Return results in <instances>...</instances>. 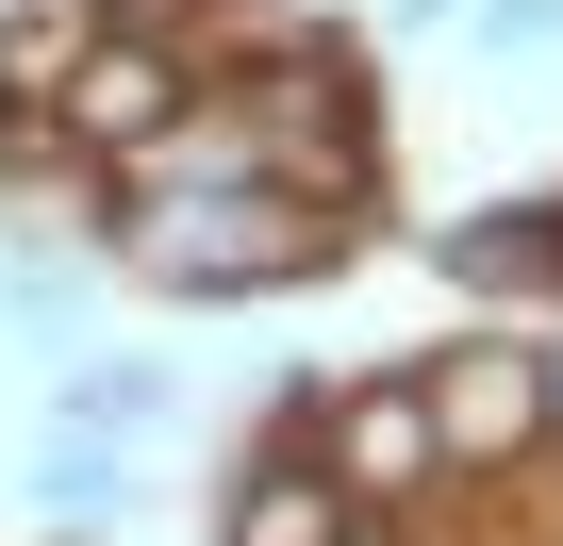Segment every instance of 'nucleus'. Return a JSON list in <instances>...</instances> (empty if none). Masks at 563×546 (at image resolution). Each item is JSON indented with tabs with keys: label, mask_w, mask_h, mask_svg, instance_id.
I'll use <instances>...</instances> for the list:
<instances>
[{
	"label": "nucleus",
	"mask_w": 563,
	"mask_h": 546,
	"mask_svg": "<svg viewBox=\"0 0 563 546\" xmlns=\"http://www.w3.org/2000/svg\"><path fill=\"white\" fill-rule=\"evenodd\" d=\"M316 464L349 480V513H398V497H431V480H448V447H431V398H415V381H349V414H316Z\"/></svg>",
	"instance_id": "4"
},
{
	"label": "nucleus",
	"mask_w": 563,
	"mask_h": 546,
	"mask_svg": "<svg viewBox=\"0 0 563 546\" xmlns=\"http://www.w3.org/2000/svg\"><path fill=\"white\" fill-rule=\"evenodd\" d=\"M34 116L67 133V166H133L150 133H183V116H199V83H183V51H166L150 18H100V34L67 51V83H51Z\"/></svg>",
	"instance_id": "2"
},
{
	"label": "nucleus",
	"mask_w": 563,
	"mask_h": 546,
	"mask_svg": "<svg viewBox=\"0 0 563 546\" xmlns=\"http://www.w3.org/2000/svg\"><path fill=\"white\" fill-rule=\"evenodd\" d=\"M332 546H398V530H382V513H349V530H332Z\"/></svg>",
	"instance_id": "11"
},
{
	"label": "nucleus",
	"mask_w": 563,
	"mask_h": 546,
	"mask_svg": "<svg viewBox=\"0 0 563 546\" xmlns=\"http://www.w3.org/2000/svg\"><path fill=\"white\" fill-rule=\"evenodd\" d=\"M481 34L497 51H563V0H481Z\"/></svg>",
	"instance_id": "9"
},
{
	"label": "nucleus",
	"mask_w": 563,
	"mask_h": 546,
	"mask_svg": "<svg viewBox=\"0 0 563 546\" xmlns=\"http://www.w3.org/2000/svg\"><path fill=\"white\" fill-rule=\"evenodd\" d=\"M34 513H51V530H100V513H117V447H100V431H51V447H34Z\"/></svg>",
	"instance_id": "8"
},
{
	"label": "nucleus",
	"mask_w": 563,
	"mask_h": 546,
	"mask_svg": "<svg viewBox=\"0 0 563 546\" xmlns=\"http://www.w3.org/2000/svg\"><path fill=\"white\" fill-rule=\"evenodd\" d=\"M51 414H67V431H100V447H133V431L166 414V365H133V348H100V365H67V381H51Z\"/></svg>",
	"instance_id": "7"
},
{
	"label": "nucleus",
	"mask_w": 563,
	"mask_h": 546,
	"mask_svg": "<svg viewBox=\"0 0 563 546\" xmlns=\"http://www.w3.org/2000/svg\"><path fill=\"white\" fill-rule=\"evenodd\" d=\"M431 265H448L464 299H530V282H563V199H497V215H464Z\"/></svg>",
	"instance_id": "6"
},
{
	"label": "nucleus",
	"mask_w": 563,
	"mask_h": 546,
	"mask_svg": "<svg viewBox=\"0 0 563 546\" xmlns=\"http://www.w3.org/2000/svg\"><path fill=\"white\" fill-rule=\"evenodd\" d=\"M415 398H431L448 464H530L547 447V348H448V365H415Z\"/></svg>",
	"instance_id": "3"
},
{
	"label": "nucleus",
	"mask_w": 563,
	"mask_h": 546,
	"mask_svg": "<svg viewBox=\"0 0 563 546\" xmlns=\"http://www.w3.org/2000/svg\"><path fill=\"white\" fill-rule=\"evenodd\" d=\"M133 265L166 299H249V282H299V265H332V215L316 199H282V182H249V199H133Z\"/></svg>",
	"instance_id": "1"
},
{
	"label": "nucleus",
	"mask_w": 563,
	"mask_h": 546,
	"mask_svg": "<svg viewBox=\"0 0 563 546\" xmlns=\"http://www.w3.org/2000/svg\"><path fill=\"white\" fill-rule=\"evenodd\" d=\"M332 530H349V480L316 464V431H299V414H282V447H265V464L232 480L216 546H332Z\"/></svg>",
	"instance_id": "5"
},
{
	"label": "nucleus",
	"mask_w": 563,
	"mask_h": 546,
	"mask_svg": "<svg viewBox=\"0 0 563 546\" xmlns=\"http://www.w3.org/2000/svg\"><path fill=\"white\" fill-rule=\"evenodd\" d=\"M547 447H563V348H547Z\"/></svg>",
	"instance_id": "10"
}]
</instances>
